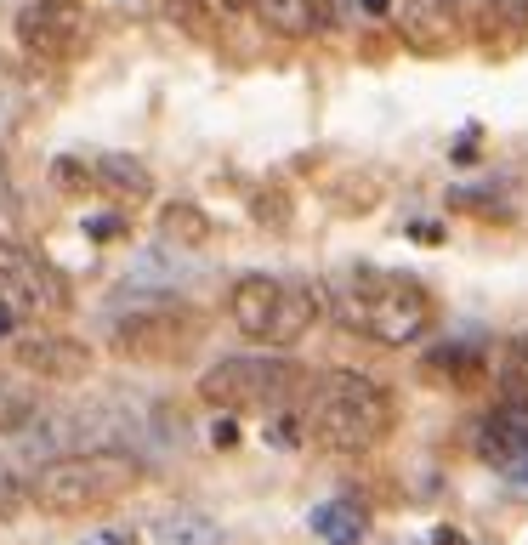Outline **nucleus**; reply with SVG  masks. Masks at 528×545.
<instances>
[{
  "label": "nucleus",
  "mask_w": 528,
  "mask_h": 545,
  "mask_svg": "<svg viewBox=\"0 0 528 545\" xmlns=\"http://www.w3.org/2000/svg\"><path fill=\"white\" fill-rule=\"evenodd\" d=\"M324 313L341 324V330L364 335L375 347H415L432 318H438V301L415 273H392V267H347L324 279Z\"/></svg>",
  "instance_id": "f257e3e1"
},
{
  "label": "nucleus",
  "mask_w": 528,
  "mask_h": 545,
  "mask_svg": "<svg viewBox=\"0 0 528 545\" xmlns=\"http://www.w3.org/2000/svg\"><path fill=\"white\" fill-rule=\"evenodd\" d=\"M301 426L330 455H370L392 438L398 404L364 370H318L307 398H301Z\"/></svg>",
  "instance_id": "f03ea898"
},
{
  "label": "nucleus",
  "mask_w": 528,
  "mask_h": 545,
  "mask_svg": "<svg viewBox=\"0 0 528 545\" xmlns=\"http://www.w3.org/2000/svg\"><path fill=\"white\" fill-rule=\"evenodd\" d=\"M142 455L131 449H74L29 477V500L46 517H91V511L120 506L131 489H142Z\"/></svg>",
  "instance_id": "7ed1b4c3"
},
{
  "label": "nucleus",
  "mask_w": 528,
  "mask_h": 545,
  "mask_svg": "<svg viewBox=\"0 0 528 545\" xmlns=\"http://www.w3.org/2000/svg\"><path fill=\"white\" fill-rule=\"evenodd\" d=\"M307 387L313 375L284 352H228L199 375V398L222 415H290Z\"/></svg>",
  "instance_id": "20e7f679"
},
{
  "label": "nucleus",
  "mask_w": 528,
  "mask_h": 545,
  "mask_svg": "<svg viewBox=\"0 0 528 545\" xmlns=\"http://www.w3.org/2000/svg\"><path fill=\"white\" fill-rule=\"evenodd\" d=\"M228 318L262 352H284L324 318V284L284 279V273H245L228 290Z\"/></svg>",
  "instance_id": "39448f33"
},
{
  "label": "nucleus",
  "mask_w": 528,
  "mask_h": 545,
  "mask_svg": "<svg viewBox=\"0 0 528 545\" xmlns=\"http://www.w3.org/2000/svg\"><path fill=\"white\" fill-rule=\"evenodd\" d=\"M199 313L176 296H131V307L108 318V341L120 358L131 364H171V358H188L199 347Z\"/></svg>",
  "instance_id": "423d86ee"
},
{
  "label": "nucleus",
  "mask_w": 528,
  "mask_h": 545,
  "mask_svg": "<svg viewBox=\"0 0 528 545\" xmlns=\"http://www.w3.org/2000/svg\"><path fill=\"white\" fill-rule=\"evenodd\" d=\"M69 301H74L69 279L40 250L0 239V313L12 324H52V318L69 313Z\"/></svg>",
  "instance_id": "0eeeda50"
},
{
  "label": "nucleus",
  "mask_w": 528,
  "mask_h": 545,
  "mask_svg": "<svg viewBox=\"0 0 528 545\" xmlns=\"http://www.w3.org/2000/svg\"><path fill=\"white\" fill-rule=\"evenodd\" d=\"M12 364L23 375H40V381L69 387V381H86L91 375V347L74 341V335H63V330H29L12 341Z\"/></svg>",
  "instance_id": "6e6552de"
},
{
  "label": "nucleus",
  "mask_w": 528,
  "mask_h": 545,
  "mask_svg": "<svg viewBox=\"0 0 528 545\" xmlns=\"http://www.w3.org/2000/svg\"><path fill=\"white\" fill-rule=\"evenodd\" d=\"M477 455L489 460L500 477H511L517 489H528V409L494 404L477 426Z\"/></svg>",
  "instance_id": "1a4fd4ad"
},
{
  "label": "nucleus",
  "mask_w": 528,
  "mask_h": 545,
  "mask_svg": "<svg viewBox=\"0 0 528 545\" xmlns=\"http://www.w3.org/2000/svg\"><path fill=\"white\" fill-rule=\"evenodd\" d=\"M12 35L29 57H46V63H63L80 46V12H63V6H35L23 0L18 18H12Z\"/></svg>",
  "instance_id": "9d476101"
},
{
  "label": "nucleus",
  "mask_w": 528,
  "mask_h": 545,
  "mask_svg": "<svg viewBox=\"0 0 528 545\" xmlns=\"http://www.w3.org/2000/svg\"><path fill=\"white\" fill-rule=\"evenodd\" d=\"M387 12L415 52H443L455 40V0H392Z\"/></svg>",
  "instance_id": "9b49d317"
},
{
  "label": "nucleus",
  "mask_w": 528,
  "mask_h": 545,
  "mask_svg": "<svg viewBox=\"0 0 528 545\" xmlns=\"http://www.w3.org/2000/svg\"><path fill=\"white\" fill-rule=\"evenodd\" d=\"M313 534L324 545H358L364 534H370V511L358 506V500H324V506H313Z\"/></svg>",
  "instance_id": "f8f14e48"
},
{
  "label": "nucleus",
  "mask_w": 528,
  "mask_h": 545,
  "mask_svg": "<svg viewBox=\"0 0 528 545\" xmlns=\"http://www.w3.org/2000/svg\"><path fill=\"white\" fill-rule=\"evenodd\" d=\"M148 534H154V545H222V528H216V517H205V511H194V506L159 511Z\"/></svg>",
  "instance_id": "ddd939ff"
},
{
  "label": "nucleus",
  "mask_w": 528,
  "mask_h": 545,
  "mask_svg": "<svg viewBox=\"0 0 528 545\" xmlns=\"http://www.w3.org/2000/svg\"><path fill=\"white\" fill-rule=\"evenodd\" d=\"M91 182H97V188H108V194H120V199H142L148 188H154L148 165H142V159H125V154L91 159Z\"/></svg>",
  "instance_id": "4468645a"
},
{
  "label": "nucleus",
  "mask_w": 528,
  "mask_h": 545,
  "mask_svg": "<svg viewBox=\"0 0 528 545\" xmlns=\"http://www.w3.org/2000/svg\"><path fill=\"white\" fill-rule=\"evenodd\" d=\"M159 239L165 245H205L211 239V216L199 211L194 199H176V205L159 211Z\"/></svg>",
  "instance_id": "2eb2a0df"
},
{
  "label": "nucleus",
  "mask_w": 528,
  "mask_h": 545,
  "mask_svg": "<svg viewBox=\"0 0 528 545\" xmlns=\"http://www.w3.org/2000/svg\"><path fill=\"white\" fill-rule=\"evenodd\" d=\"M483 370H489V358L472 341H449V347H438L426 358V375H438V381H477Z\"/></svg>",
  "instance_id": "dca6fc26"
},
{
  "label": "nucleus",
  "mask_w": 528,
  "mask_h": 545,
  "mask_svg": "<svg viewBox=\"0 0 528 545\" xmlns=\"http://www.w3.org/2000/svg\"><path fill=\"white\" fill-rule=\"evenodd\" d=\"M494 387H500V404L528 409V335L506 341V352H500V370H494Z\"/></svg>",
  "instance_id": "f3484780"
},
{
  "label": "nucleus",
  "mask_w": 528,
  "mask_h": 545,
  "mask_svg": "<svg viewBox=\"0 0 528 545\" xmlns=\"http://www.w3.org/2000/svg\"><path fill=\"white\" fill-rule=\"evenodd\" d=\"M29 409H35V398H29L12 375L0 370V438H6V432H18V426L29 421Z\"/></svg>",
  "instance_id": "a211bd4d"
},
{
  "label": "nucleus",
  "mask_w": 528,
  "mask_h": 545,
  "mask_svg": "<svg viewBox=\"0 0 528 545\" xmlns=\"http://www.w3.org/2000/svg\"><path fill=\"white\" fill-rule=\"evenodd\" d=\"M23 500H29V472H23L18 460L0 449V517H12Z\"/></svg>",
  "instance_id": "6ab92c4d"
},
{
  "label": "nucleus",
  "mask_w": 528,
  "mask_h": 545,
  "mask_svg": "<svg viewBox=\"0 0 528 545\" xmlns=\"http://www.w3.org/2000/svg\"><path fill=\"white\" fill-rule=\"evenodd\" d=\"M18 228V188H12V176H6V165H0V239Z\"/></svg>",
  "instance_id": "aec40b11"
},
{
  "label": "nucleus",
  "mask_w": 528,
  "mask_h": 545,
  "mask_svg": "<svg viewBox=\"0 0 528 545\" xmlns=\"http://www.w3.org/2000/svg\"><path fill=\"white\" fill-rule=\"evenodd\" d=\"M80 545H137V534L131 528H103V534H86Z\"/></svg>",
  "instance_id": "412c9836"
},
{
  "label": "nucleus",
  "mask_w": 528,
  "mask_h": 545,
  "mask_svg": "<svg viewBox=\"0 0 528 545\" xmlns=\"http://www.w3.org/2000/svg\"><path fill=\"white\" fill-rule=\"evenodd\" d=\"M35 6H63V12H80V0H35Z\"/></svg>",
  "instance_id": "4be33fe9"
},
{
  "label": "nucleus",
  "mask_w": 528,
  "mask_h": 545,
  "mask_svg": "<svg viewBox=\"0 0 528 545\" xmlns=\"http://www.w3.org/2000/svg\"><path fill=\"white\" fill-rule=\"evenodd\" d=\"M0 335H12V318H6V313H0Z\"/></svg>",
  "instance_id": "5701e85b"
},
{
  "label": "nucleus",
  "mask_w": 528,
  "mask_h": 545,
  "mask_svg": "<svg viewBox=\"0 0 528 545\" xmlns=\"http://www.w3.org/2000/svg\"><path fill=\"white\" fill-rule=\"evenodd\" d=\"M517 6H523V18H528V0H517Z\"/></svg>",
  "instance_id": "b1692460"
}]
</instances>
